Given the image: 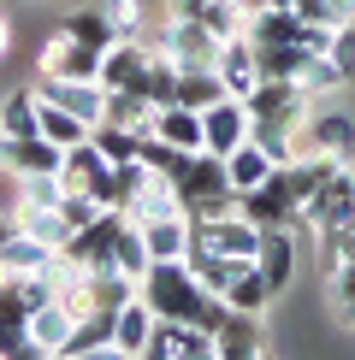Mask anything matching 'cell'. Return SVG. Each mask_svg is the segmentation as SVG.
Returning <instances> with one entry per match:
<instances>
[{
  "mask_svg": "<svg viewBox=\"0 0 355 360\" xmlns=\"http://www.w3.org/2000/svg\"><path fill=\"white\" fill-rule=\"evenodd\" d=\"M107 172V160H101L95 142H77L66 148V160H59V177H66V189H95V177Z\"/></svg>",
  "mask_w": 355,
  "mask_h": 360,
  "instance_id": "obj_30",
  "label": "cell"
},
{
  "mask_svg": "<svg viewBox=\"0 0 355 360\" xmlns=\"http://www.w3.org/2000/svg\"><path fill=\"white\" fill-rule=\"evenodd\" d=\"M154 136H166V142H178V148H189V154H201L207 148V130H201V112L196 107H160V118H154Z\"/></svg>",
  "mask_w": 355,
  "mask_h": 360,
  "instance_id": "obj_25",
  "label": "cell"
},
{
  "mask_svg": "<svg viewBox=\"0 0 355 360\" xmlns=\"http://www.w3.org/2000/svg\"><path fill=\"white\" fill-rule=\"evenodd\" d=\"M89 130H95V124H83L77 112H66V107H54V101H42V136H48V142L77 148V142H89Z\"/></svg>",
  "mask_w": 355,
  "mask_h": 360,
  "instance_id": "obj_34",
  "label": "cell"
},
{
  "mask_svg": "<svg viewBox=\"0 0 355 360\" xmlns=\"http://www.w3.org/2000/svg\"><path fill=\"white\" fill-rule=\"evenodd\" d=\"M137 295L160 313V319H189V325H201V331H213V337H219V325L231 319L225 295L201 290V278L189 272L184 260H148V272L137 278Z\"/></svg>",
  "mask_w": 355,
  "mask_h": 360,
  "instance_id": "obj_1",
  "label": "cell"
},
{
  "mask_svg": "<svg viewBox=\"0 0 355 360\" xmlns=\"http://www.w3.org/2000/svg\"><path fill=\"white\" fill-rule=\"evenodd\" d=\"M325 290H332L337 319H344V325H355V260H344L337 272H325Z\"/></svg>",
  "mask_w": 355,
  "mask_h": 360,
  "instance_id": "obj_40",
  "label": "cell"
},
{
  "mask_svg": "<svg viewBox=\"0 0 355 360\" xmlns=\"http://www.w3.org/2000/svg\"><path fill=\"white\" fill-rule=\"evenodd\" d=\"M266 337H261V313H231L225 325H219V360H249L261 354Z\"/></svg>",
  "mask_w": 355,
  "mask_h": 360,
  "instance_id": "obj_24",
  "label": "cell"
},
{
  "mask_svg": "<svg viewBox=\"0 0 355 360\" xmlns=\"http://www.w3.org/2000/svg\"><path fill=\"white\" fill-rule=\"evenodd\" d=\"M344 260H355V213L332 231H320V272H337Z\"/></svg>",
  "mask_w": 355,
  "mask_h": 360,
  "instance_id": "obj_38",
  "label": "cell"
},
{
  "mask_svg": "<svg viewBox=\"0 0 355 360\" xmlns=\"http://www.w3.org/2000/svg\"><path fill=\"white\" fill-rule=\"evenodd\" d=\"M59 160H66V148L48 142V136H0V166L12 177L24 172H59Z\"/></svg>",
  "mask_w": 355,
  "mask_h": 360,
  "instance_id": "obj_14",
  "label": "cell"
},
{
  "mask_svg": "<svg viewBox=\"0 0 355 360\" xmlns=\"http://www.w3.org/2000/svg\"><path fill=\"white\" fill-rule=\"evenodd\" d=\"M296 142H302V154L355 160V118H349V112H337V107H320V112H308V118H302Z\"/></svg>",
  "mask_w": 355,
  "mask_h": 360,
  "instance_id": "obj_6",
  "label": "cell"
},
{
  "mask_svg": "<svg viewBox=\"0 0 355 360\" xmlns=\"http://www.w3.org/2000/svg\"><path fill=\"white\" fill-rule=\"evenodd\" d=\"M142 166L154 172V177H184V166H189V148H178V142H166V136H142Z\"/></svg>",
  "mask_w": 355,
  "mask_h": 360,
  "instance_id": "obj_35",
  "label": "cell"
},
{
  "mask_svg": "<svg viewBox=\"0 0 355 360\" xmlns=\"http://www.w3.org/2000/svg\"><path fill=\"white\" fill-rule=\"evenodd\" d=\"M213 71H219V83H225V95L243 101L249 89L261 83V48L249 36H231V41H219V53H213Z\"/></svg>",
  "mask_w": 355,
  "mask_h": 360,
  "instance_id": "obj_10",
  "label": "cell"
},
{
  "mask_svg": "<svg viewBox=\"0 0 355 360\" xmlns=\"http://www.w3.org/2000/svg\"><path fill=\"white\" fill-rule=\"evenodd\" d=\"M101 12L113 18L118 41H125V36H142V0H101Z\"/></svg>",
  "mask_w": 355,
  "mask_h": 360,
  "instance_id": "obj_43",
  "label": "cell"
},
{
  "mask_svg": "<svg viewBox=\"0 0 355 360\" xmlns=\"http://www.w3.org/2000/svg\"><path fill=\"white\" fill-rule=\"evenodd\" d=\"M196 6H201V0H178V12H196Z\"/></svg>",
  "mask_w": 355,
  "mask_h": 360,
  "instance_id": "obj_47",
  "label": "cell"
},
{
  "mask_svg": "<svg viewBox=\"0 0 355 360\" xmlns=\"http://www.w3.org/2000/svg\"><path fill=\"white\" fill-rule=\"evenodd\" d=\"M243 101H249V118L255 124H302L308 118V89L290 83V77H261Z\"/></svg>",
  "mask_w": 355,
  "mask_h": 360,
  "instance_id": "obj_5",
  "label": "cell"
},
{
  "mask_svg": "<svg viewBox=\"0 0 355 360\" xmlns=\"http://www.w3.org/2000/svg\"><path fill=\"white\" fill-rule=\"evenodd\" d=\"M66 201V177L59 172H24L18 177V207H59Z\"/></svg>",
  "mask_w": 355,
  "mask_h": 360,
  "instance_id": "obj_37",
  "label": "cell"
},
{
  "mask_svg": "<svg viewBox=\"0 0 355 360\" xmlns=\"http://www.w3.org/2000/svg\"><path fill=\"white\" fill-rule=\"evenodd\" d=\"M142 360H219V337L189 319H154Z\"/></svg>",
  "mask_w": 355,
  "mask_h": 360,
  "instance_id": "obj_3",
  "label": "cell"
},
{
  "mask_svg": "<svg viewBox=\"0 0 355 360\" xmlns=\"http://www.w3.org/2000/svg\"><path fill=\"white\" fill-rule=\"evenodd\" d=\"M273 295H278V283L266 278L255 260H243V266H237V278L225 283V307H231V313H266Z\"/></svg>",
  "mask_w": 355,
  "mask_h": 360,
  "instance_id": "obj_18",
  "label": "cell"
},
{
  "mask_svg": "<svg viewBox=\"0 0 355 360\" xmlns=\"http://www.w3.org/2000/svg\"><path fill=\"white\" fill-rule=\"evenodd\" d=\"M273 172H278V166H273V154H266V148H261L255 136H249L243 148H231V154H225V184H231V195L261 189Z\"/></svg>",
  "mask_w": 355,
  "mask_h": 360,
  "instance_id": "obj_17",
  "label": "cell"
},
{
  "mask_svg": "<svg viewBox=\"0 0 355 360\" xmlns=\"http://www.w3.org/2000/svg\"><path fill=\"white\" fill-rule=\"evenodd\" d=\"M237 213H243V219H255L261 231H273V224H285V231H296V219H302V207H296V201H290V189H285V166H278L273 177H266L261 189L237 195Z\"/></svg>",
  "mask_w": 355,
  "mask_h": 360,
  "instance_id": "obj_8",
  "label": "cell"
},
{
  "mask_svg": "<svg viewBox=\"0 0 355 360\" xmlns=\"http://www.w3.org/2000/svg\"><path fill=\"white\" fill-rule=\"evenodd\" d=\"M154 118H160V107L142 101L137 89H107V124H125V130H137V136H154Z\"/></svg>",
  "mask_w": 355,
  "mask_h": 360,
  "instance_id": "obj_23",
  "label": "cell"
},
{
  "mask_svg": "<svg viewBox=\"0 0 355 360\" xmlns=\"http://www.w3.org/2000/svg\"><path fill=\"white\" fill-rule=\"evenodd\" d=\"M137 231H142V248H148V260H184V254H189V213L148 219V224H137Z\"/></svg>",
  "mask_w": 355,
  "mask_h": 360,
  "instance_id": "obj_19",
  "label": "cell"
},
{
  "mask_svg": "<svg viewBox=\"0 0 355 360\" xmlns=\"http://www.w3.org/2000/svg\"><path fill=\"white\" fill-rule=\"evenodd\" d=\"M201 130H207V154L225 160L231 148H243V142H249V130H255V118H249V101H237V95L213 101V107L201 112Z\"/></svg>",
  "mask_w": 355,
  "mask_h": 360,
  "instance_id": "obj_9",
  "label": "cell"
},
{
  "mask_svg": "<svg viewBox=\"0 0 355 360\" xmlns=\"http://www.w3.org/2000/svg\"><path fill=\"white\" fill-rule=\"evenodd\" d=\"M148 177H154V172H148L142 160H118V166H107V172L95 177V189H89V195H95L101 207H113V213H125V207L142 195V184H148Z\"/></svg>",
  "mask_w": 355,
  "mask_h": 360,
  "instance_id": "obj_15",
  "label": "cell"
},
{
  "mask_svg": "<svg viewBox=\"0 0 355 360\" xmlns=\"http://www.w3.org/2000/svg\"><path fill=\"white\" fill-rule=\"evenodd\" d=\"M255 266H261V272L278 283V290L290 283V272H296V243H290V231H285V224L261 231V254H255Z\"/></svg>",
  "mask_w": 355,
  "mask_h": 360,
  "instance_id": "obj_26",
  "label": "cell"
},
{
  "mask_svg": "<svg viewBox=\"0 0 355 360\" xmlns=\"http://www.w3.org/2000/svg\"><path fill=\"white\" fill-rule=\"evenodd\" d=\"M160 53H166L178 71H196V65H213L219 36L196 18V12H178V18H166V30H160Z\"/></svg>",
  "mask_w": 355,
  "mask_h": 360,
  "instance_id": "obj_4",
  "label": "cell"
},
{
  "mask_svg": "<svg viewBox=\"0 0 355 360\" xmlns=\"http://www.w3.org/2000/svg\"><path fill=\"white\" fill-rule=\"evenodd\" d=\"M213 101H225V83H219V71H213V65H196V71H184V77H178V107L207 112Z\"/></svg>",
  "mask_w": 355,
  "mask_h": 360,
  "instance_id": "obj_29",
  "label": "cell"
},
{
  "mask_svg": "<svg viewBox=\"0 0 355 360\" xmlns=\"http://www.w3.org/2000/svg\"><path fill=\"white\" fill-rule=\"evenodd\" d=\"M42 77H66V83H101V48H89V41H77V36H59L42 48Z\"/></svg>",
  "mask_w": 355,
  "mask_h": 360,
  "instance_id": "obj_7",
  "label": "cell"
},
{
  "mask_svg": "<svg viewBox=\"0 0 355 360\" xmlns=\"http://www.w3.org/2000/svg\"><path fill=\"white\" fill-rule=\"evenodd\" d=\"M36 95L54 101V107H66V112H77L83 124H101L107 118V89L101 83H66V77H42L36 71Z\"/></svg>",
  "mask_w": 355,
  "mask_h": 360,
  "instance_id": "obj_11",
  "label": "cell"
},
{
  "mask_svg": "<svg viewBox=\"0 0 355 360\" xmlns=\"http://www.w3.org/2000/svg\"><path fill=\"white\" fill-rule=\"evenodd\" d=\"M178 77H184V71H178L172 59L154 48V53H148V71H142V101H154V107H172V101H178Z\"/></svg>",
  "mask_w": 355,
  "mask_h": 360,
  "instance_id": "obj_31",
  "label": "cell"
},
{
  "mask_svg": "<svg viewBox=\"0 0 355 360\" xmlns=\"http://www.w3.org/2000/svg\"><path fill=\"white\" fill-rule=\"evenodd\" d=\"M0 136H42V95L36 83H18L6 89V101H0Z\"/></svg>",
  "mask_w": 355,
  "mask_h": 360,
  "instance_id": "obj_20",
  "label": "cell"
},
{
  "mask_svg": "<svg viewBox=\"0 0 355 360\" xmlns=\"http://www.w3.org/2000/svg\"><path fill=\"white\" fill-rule=\"evenodd\" d=\"M172 213H184V195H178V184H172V177H148V184H142V195L125 207V219H130V224L172 219Z\"/></svg>",
  "mask_w": 355,
  "mask_h": 360,
  "instance_id": "obj_22",
  "label": "cell"
},
{
  "mask_svg": "<svg viewBox=\"0 0 355 360\" xmlns=\"http://www.w3.org/2000/svg\"><path fill=\"white\" fill-rule=\"evenodd\" d=\"M325 59L344 71V83H355V18L349 24H332V41H325Z\"/></svg>",
  "mask_w": 355,
  "mask_h": 360,
  "instance_id": "obj_42",
  "label": "cell"
},
{
  "mask_svg": "<svg viewBox=\"0 0 355 360\" xmlns=\"http://www.w3.org/2000/svg\"><path fill=\"white\" fill-rule=\"evenodd\" d=\"M18 231L24 236H36V243H48V248H66L71 243V219L59 213V207H18Z\"/></svg>",
  "mask_w": 355,
  "mask_h": 360,
  "instance_id": "obj_27",
  "label": "cell"
},
{
  "mask_svg": "<svg viewBox=\"0 0 355 360\" xmlns=\"http://www.w3.org/2000/svg\"><path fill=\"white\" fill-rule=\"evenodd\" d=\"M113 272H125V278H142V272H148V248H142V231H137V224L118 231V243H113Z\"/></svg>",
  "mask_w": 355,
  "mask_h": 360,
  "instance_id": "obj_39",
  "label": "cell"
},
{
  "mask_svg": "<svg viewBox=\"0 0 355 360\" xmlns=\"http://www.w3.org/2000/svg\"><path fill=\"white\" fill-rule=\"evenodd\" d=\"M30 349V319L24 313H0V360H24Z\"/></svg>",
  "mask_w": 355,
  "mask_h": 360,
  "instance_id": "obj_41",
  "label": "cell"
},
{
  "mask_svg": "<svg viewBox=\"0 0 355 360\" xmlns=\"http://www.w3.org/2000/svg\"><path fill=\"white\" fill-rule=\"evenodd\" d=\"M355 213V160H337L332 172H325V184L314 189V201L302 207V219H296V231H332V224H344ZM290 231V236H296Z\"/></svg>",
  "mask_w": 355,
  "mask_h": 360,
  "instance_id": "obj_2",
  "label": "cell"
},
{
  "mask_svg": "<svg viewBox=\"0 0 355 360\" xmlns=\"http://www.w3.org/2000/svg\"><path fill=\"white\" fill-rule=\"evenodd\" d=\"M54 254H59V248L36 243V236H24V231H12V236H6V248H0V260H6V272H12V278H24V272H48Z\"/></svg>",
  "mask_w": 355,
  "mask_h": 360,
  "instance_id": "obj_28",
  "label": "cell"
},
{
  "mask_svg": "<svg viewBox=\"0 0 355 360\" xmlns=\"http://www.w3.org/2000/svg\"><path fill=\"white\" fill-rule=\"evenodd\" d=\"M83 354H95V360H118L113 349V313H83L77 325H71V342H66V354L59 360H83Z\"/></svg>",
  "mask_w": 355,
  "mask_h": 360,
  "instance_id": "obj_16",
  "label": "cell"
},
{
  "mask_svg": "<svg viewBox=\"0 0 355 360\" xmlns=\"http://www.w3.org/2000/svg\"><path fill=\"white\" fill-rule=\"evenodd\" d=\"M154 319H160V313L148 307L142 295L118 302V313H113V349H118V360H142V349H148V331H154Z\"/></svg>",
  "mask_w": 355,
  "mask_h": 360,
  "instance_id": "obj_13",
  "label": "cell"
},
{
  "mask_svg": "<svg viewBox=\"0 0 355 360\" xmlns=\"http://www.w3.org/2000/svg\"><path fill=\"white\" fill-rule=\"evenodd\" d=\"M6 53H12V18L0 12V59H6Z\"/></svg>",
  "mask_w": 355,
  "mask_h": 360,
  "instance_id": "obj_45",
  "label": "cell"
},
{
  "mask_svg": "<svg viewBox=\"0 0 355 360\" xmlns=\"http://www.w3.org/2000/svg\"><path fill=\"white\" fill-rule=\"evenodd\" d=\"M71 325H77V319H71L59 302H42L36 313H30V349H36V354H66Z\"/></svg>",
  "mask_w": 355,
  "mask_h": 360,
  "instance_id": "obj_21",
  "label": "cell"
},
{
  "mask_svg": "<svg viewBox=\"0 0 355 360\" xmlns=\"http://www.w3.org/2000/svg\"><path fill=\"white\" fill-rule=\"evenodd\" d=\"M66 36H77V41H89V48L107 53L113 41H118V30H113V18L101 6H83V12H71V18H66Z\"/></svg>",
  "mask_w": 355,
  "mask_h": 360,
  "instance_id": "obj_33",
  "label": "cell"
},
{
  "mask_svg": "<svg viewBox=\"0 0 355 360\" xmlns=\"http://www.w3.org/2000/svg\"><path fill=\"white\" fill-rule=\"evenodd\" d=\"M325 6H332V24H349L355 18V0H325Z\"/></svg>",
  "mask_w": 355,
  "mask_h": 360,
  "instance_id": "obj_44",
  "label": "cell"
},
{
  "mask_svg": "<svg viewBox=\"0 0 355 360\" xmlns=\"http://www.w3.org/2000/svg\"><path fill=\"white\" fill-rule=\"evenodd\" d=\"M196 18L213 30L219 41H231V36H243V30H249V12L237 6V0H201V6H196Z\"/></svg>",
  "mask_w": 355,
  "mask_h": 360,
  "instance_id": "obj_36",
  "label": "cell"
},
{
  "mask_svg": "<svg viewBox=\"0 0 355 360\" xmlns=\"http://www.w3.org/2000/svg\"><path fill=\"white\" fill-rule=\"evenodd\" d=\"M148 41L142 36H125V41H113L107 53H101V89H137L142 95V71H148Z\"/></svg>",
  "mask_w": 355,
  "mask_h": 360,
  "instance_id": "obj_12",
  "label": "cell"
},
{
  "mask_svg": "<svg viewBox=\"0 0 355 360\" xmlns=\"http://www.w3.org/2000/svg\"><path fill=\"white\" fill-rule=\"evenodd\" d=\"M18 231V219H0V248H6V236Z\"/></svg>",
  "mask_w": 355,
  "mask_h": 360,
  "instance_id": "obj_46",
  "label": "cell"
},
{
  "mask_svg": "<svg viewBox=\"0 0 355 360\" xmlns=\"http://www.w3.org/2000/svg\"><path fill=\"white\" fill-rule=\"evenodd\" d=\"M89 142L101 148L107 166H118V160H142V136H137V130H125V124H107V118L89 130Z\"/></svg>",
  "mask_w": 355,
  "mask_h": 360,
  "instance_id": "obj_32",
  "label": "cell"
}]
</instances>
